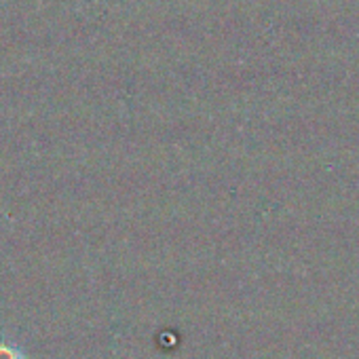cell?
I'll use <instances>...</instances> for the list:
<instances>
[{
  "label": "cell",
  "instance_id": "1",
  "mask_svg": "<svg viewBox=\"0 0 359 359\" xmlns=\"http://www.w3.org/2000/svg\"><path fill=\"white\" fill-rule=\"evenodd\" d=\"M0 359H26V357H24V353L20 348L0 342Z\"/></svg>",
  "mask_w": 359,
  "mask_h": 359
}]
</instances>
